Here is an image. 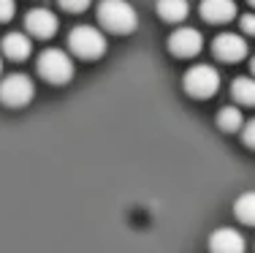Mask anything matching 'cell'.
I'll return each mask as SVG.
<instances>
[{"label":"cell","instance_id":"ffe728a7","mask_svg":"<svg viewBox=\"0 0 255 253\" xmlns=\"http://www.w3.org/2000/svg\"><path fill=\"white\" fill-rule=\"evenodd\" d=\"M250 71H253V76H255V57L250 60Z\"/></svg>","mask_w":255,"mask_h":253},{"label":"cell","instance_id":"8fae6325","mask_svg":"<svg viewBox=\"0 0 255 253\" xmlns=\"http://www.w3.org/2000/svg\"><path fill=\"white\" fill-rule=\"evenodd\" d=\"M0 49H3V55L11 57V60H27L30 52H33V41H30V35L14 30V33H5L3 35Z\"/></svg>","mask_w":255,"mask_h":253},{"label":"cell","instance_id":"9c48e42d","mask_svg":"<svg viewBox=\"0 0 255 253\" xmlns=\"http://www.w3.org/2000/svg\"><path fill=\"white\" fill-rule=\"evenodd\" d=\"M245 248H247V243H245V237H242V232H236V229H231V226L217 229L209 237V251L212 253H245Z\"/></svg>","mask_w":255,"mask_h":253},{"label":"cell","instance_id":"5b68a950","mask_svg":"<svg viewBox=\"0 0 255 253\" xmlns=\"http://www.w3.org/2000/svg\"><path fill=\"white\" fill-rule=\"evenodd\" d=\"M35 95V84L27 74H8L0 79V104L5 106H27Z\"/></svg>","mask_w":255,"mask_h":253},{"label":"cell","instance_id":"d6986e66","mask_svg":"<svg viewBox=\"0 0 255 253\" xmlns=\"http://www.w3.org/2000/svg\"><path fill=\"white\" fill-rule=\"evenodd\" d=\"M242 30H245L247 35H255V14H242Z\"/></svg>","mask_w":255,"mask_h":253},{"label":"cell","instance_id":"44dd1931","mask_svg":"<svg viewBox=\"0 0 255 253\" xmlns=\"http://www.w3.org/2000/svg\"><path fill=\"white\" fill-rule=\"evenodd\" d=\"M0 74H3V57H0Z\"/></svg>","mask_w":255,"mask_h":253},{"label":"cell","instance_id":"4fadbf2b","mask_svg":"<svg viewBox=\"0 0 255 253\" xmlns=\"http://www.w3.org/2000/svg\"><path fill=\"white\" fill-rule=\"evenodd\" d=\"M231 95L242 106H255V76H239V79H234Z\"/></svg>","mask_w":255,"mask_h":253},{"label":"cell","instance_id":"6da1fadb","mask_svg":"<svg viewBox=\"0 0 255 253\" xmlns=\"http://www.w3.org/2000/svg\"><path fill=\"white\" fill-rule=\"evenodd\" d=\"M98 22L109 30V33L128 35L138 27V14L128 0H101Z\"/></svg>","mask_w":255,"mask_h":253},{"label":"cell","instance_id":"8992f818","mask_svg":"<svg viewBox=\"0 0 255 253\" xmlns=\"http://www.w3.org/2000/svg\"><path fill=\"white\" fill-rule=\"evenodd\" d=\"M204 49V35L196 27H177L168 35V52L177 57H196Z\"/></svg>","mask_w":255,"mask_h":253},{"label":"cell","instance_id":"9a60e30c","mask_svg":"<svg viewBox=\"0 0 255 253\" xmlns=\"http://www.w3.org/2000/svg\"><path fill=\"white\" fill-rule=\"evenodd\" d=\"M217 125L223 131H228V134H236L245 125V114H242L239 106H223L220 114H217Z\"/></svg>","mask_w":255,"mask_h":253},{"label":"cell","instance_id":"52a82bcc","mask_svg":"<svg viewBox=\"0 0 255 253\" xmlns=\"http://www.w3.org/2000/svg\"><path fill=\"white\" fill-rule=\"evenodd\" d=\"M57 14L49 8H33L27 11L25 16V27L30 35H35V38H52L54 33H57Z\"/></svg>","mask_w":255,"mask_h":253},{"label":"cell","instance_id":"7a4b0ae2","mask_svg":"<svg viewBox=\"0 0 255 253\" xmlns=\"http://www.w3.org/2000/svg\"><path fill=\"white\" fill-rule=\"evenodd\" d=\"M35 68H38V74L44 76L46 82L52 84H65L74 79V60H71L68 52L63 49H44L38 55V63H35Z\"/></svg>","mask_w":255,"mask_h":253},{"label":"cell","instance_id":"3957f363","mask_svg":"<svg viewBox=\"0 0 255 253\" xmlns=\"http://www.w3.org/2000/svg\"><path fill=\"white\" fill-rule=\"evenodd\" d=\"M68 46L76 57L98 60L103 52H106V35L93 25H76L68 33Z\"/></svg>","mask_w":255,"mask_h":253},{"label":"cell","instance_id":"e0dca14e","mask_svg":"<svg viewBox=\"0 0 255 253\" xmlns=\"http://www.w3.org/2000/svg\"><path fill=\"white\" fill-rule=\"evenodd\" d=\"M242 139H245L247 147H253V150H255V117H253V120H247V123L242 125Z\"/></svg>","mask_w":255,"mask_h":253},{"label":"cell","instance_id":"7c38bea8","mask_svg":"<svg viewBox=\"0 0 255 253\" xmlns=\"http://www.w3.org/2000/svg\"><path fill=\"white\" fill-rule=\"evenodd\" d=\"M187 14H190V3L187 0H157V16L171 22V25L182 22Z\"/></svg>","mask_w":255,"mask_h":253},{"label":"cell","instance_id":"2e32d148","mask_svg":"<svg viewBox=\"0 0 255 253\" xmlns=\"http://www.w3.org/2000/svg\"><path fill=\"white\" fill-rule=\"evenodd\" d=\"M60 5H63L65 11H71V14H82V11L90 8V3L93 0H57Z\"/></svg>","mask_w":255,"mask_h":253},{"label":"cell","instance_id":"5bb4252c","mask_svg":"<svg viewBox=\"0 0 255 253\" xmlns=\"http://www.w3.org/2000/svg\"><path fill=\"white\" fill-rule=\"evenodd\" d=\"M234 213H236V218H239L242 224L255 226V191H247V194H242L239 199H236Z\"/></svg>","mask_w":255,"mask_h":253},{"label":"cell","instance_id":"30bf717a","mask_svg":"<svg viewBox=\"0 0 255 253\" xmlns=\"http://www.w3.org/2000/svg\"><path fill=\"white\" fill-rule=\"evenodd\" d=\"M201 16L212 25H226L236 16L234 0H201Z\"/></svg>","mask_w":255,"mask_h":253},{"label":"cell","instance_id":"ac0fdd59","mask_svg":"<svg viewBox=\"0 0 255 253\" xmlns=\"http://www.w3.org/2000/svg\"><path fill=\"white\" fill-rule=\"evenodd\" d=\"M16 11V3L14 0H0V22H8Z\"/></svg>","mask_w":255,"mask_h":253},{"label":"cell","instance_id":"ba28073f","mask_svg":"<svg viewBox=\"0 0 255 253\" xmlns=\"http://www.w3.org/2000/svg\"><path fill=\"white\" fill-rule=\"evenodd\" d=\"M212 49H215V55L220 60L236 63V60L247 57V41L242 38V35H236V33H220L215 38V44H212Z\"/></svg>","mask_w":255,"mask_h":253},{"label":"cell","instance_id":"7402d4cb","mask_svg":"<svg viewBox=\"0 0 255 253\" xmlns=\"http://www.w3.org/2000/svg\"><path fill=\"white\" fill-rule=\"evenodd\" d=\"M247 3H250V5H253V8H255V0H247Z\"/></svg>","mask_w":255,"mask_h":253},{"label":"cell","instance_id":"277c9868","mask_svg":"<svg viewBox=\"0 0 255 253\" xmlns=\"http://www.w3.org/2000/svg\"><path fill=\"white\" fill-rule=\"evenodd\" d=\"M182 84H185V93L193 95V98H212V95L220 90V74H217V68H212V65H193V68L185 71V76H182Z\"/></svg>","mask_w":255,"mask_h":253}]
</instances>
